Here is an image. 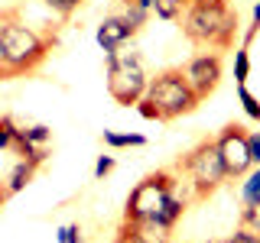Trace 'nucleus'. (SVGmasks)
Instances as JSON below:
<instances>
[{
    "label": "nucleus",
    "mask_w": 260,
    "mask_h": 243,
    "mask_svg": "<svg viewBox=\"0 0 260 243\" xmlns=\"http://www.w3.org/2000/svg\"><path fill=\"white\" fill-rule=\"evenodd\" d=\"M49 49H52V39L26 26L16 10L0 13V78L36 71L46 62Z\"/></svg>",
    "instance_id": "obj_1"
},
{
    "label": "nucleus",
    "mask_w": 260,
    "mask_h": 243,
    "mask_svg": "<svg viewBox=\"0 0 260 243\" xmlns=\"http://www.w3.org/2000/svg\"><path fill=\"white\" fill-rule=\"evenodd\" d=\"M182 32L195 46L228 49L238 32V13L224 0H189L182 10Z\"/></svg>",
    "instance_id": "obj_2"
},
{
    "label": "nucleus",
    "mask_w": 260,
    "mask_h": 243,
    "mask_svg": "<svg viewBox=\"0 0 260 243\" xmlns=\"http://www.w3.org/2000/svg\"><path fill=\"white\" fill-rule=\"evenodd\" d=\"M195 104H199V94L189 88L182 68H166L159 71L156 78H150L146 85V94L140 97L137 110L143 113L146 120H176L182 113H192Z\"/></svg>",
    "instance_id": "obj_3"
},
{
    "label": "nucleus",
    "mask_w": 260,
    "mask_h": 243,
    "mask_svg": "<svg viewBox=\"0 0 260 243\" xmlns=\"http://www.w3.org/2000/svg\"><path fill=\"white\" fill-rule=\"evenodd\" d=\"M146 85H150V78L140 65V52H134V49L108 52V94L120 107H137L140 97L146 94Z\"/></svg>",
    "instance_id": "obj_4"
},
{
    "label": "nucleus",
    "mask_w": 260,
    "mask_h": 243,
    "mask_svg": "<svg viewBox=\"0 0 260 243\" xmlns=\"http://www.w3.org/2000/svg\"><path fill=\"white\" fill-rule=\"evenodd\" d=\"M182 172L192 182L199 198H205V194H211L215 188H221L228 182V169L221 162V152H218L215 140H202L199 146H192L182 156Z\"/></svg>",
    "instance_id": "obj_5"
},
{
    "label": "nucleus",
    "mask_w": 260,
    "mask_h": 243,
    "mask_svg": "<svg viewBox=\"0 0 260 243\" xmlns=\"http://www.w3.org/2000/svg\"><path fill=\"white\" fill-rule=\"evenodd\" d=\"M176 188V175L169 169H159V172L146 175L127 198V208H124V217H153L156 211L162 208V201L169 198V191Z\"/></svg>",
    "instance_id": "obj_6"
},
{
    "label": "nucleus",
    "mask_w": 260,
    "mask_h": 243,
    "mask_svg": "<svg viewBox=\"0 0 260 243\" xmlns=\"http://www.w3.org/2000/svg\"><path fill=\"white\" fill-rule=\"evenodd\" d=\"M218 152H221V162H224V169H228V178H238V175H247L250 172V149H247V133L238 127V124H231V127H224L221 133H218Z\"/></svg>",
    "instance_id": "obj_7"
},
{
    "label": "nucleus",
    "mask_w": 260,
    "mask_h": 243,
    "mask_svg": "<svg viewBox=\"0 0 260 243\" xmlns=\"http://www.w3.org/2000/svg\"><path fill=\"white\" fill-rule=\"evenodd\" d=\"M182 75H185V81H189V88L199 94V101H205V97L218 88L221 75H224L221 55H218V52H202V55H195V59L185 62Z\"/></svg>",
    "instance_id": "obj_8"
},
{
    "label": "nucleus",
    "mask_w": 260,
    "mask_h": 243,
    "mask_svg": "<svg viewBox=\"0 0 260 243\" xmlns=\"http://www.w3.org/2000/svg\"><path fill=\"white\" fill-rule=\"evenodd\" d=\"M117 243H169V230L159 227L153 217H124Z\"/></svg>",
    "instance_id": "obj_9"
},
{
    "label": "nucleus",
    "mask_w": 260,
    "mask_h": 243,
    "mask_svg": "<svg viewBox=\"0 0 260 243\" xmlns=\"http://www.w3.org/2000/svg\"><path fill=\"white\" fill-rule=\"evenodd\" d=\"M130 36H134V32L127 29V23L120 20V16H104L101 26H98V46L104 49V55L114 52V49H120Z\"/></svg>",
    "instance_id": "obj_10"
},
{
    "label": "nucleus",
    "mask_w": 260,
    "mask_h": 243,
    "mask_svg": "<svg viewBox=\"0 0 260 243\" xmlns=\"http://www.w3.org/2000/svg\"><path fill=\"white\" fill-rule=\"evenodd\" d=\"M182 211H185V201L179 198L176 191H169V198L162 201V208L156 211V214H153V221H156L159 227H166V230H173V227H176V221L182 217Z\"/></svg>",
    "instance_id": "obj_11"
},
{
    "label": "nucleus",
    "mask_w": 260,
    "mask_h": 243,
    "mask_svg": "<svg viewBox=\"0 0 260 243\" xmlns=\"http://www.w3.org/2000/svg\"><path fill=\"white\" fill-rule=\"evenodd\" d=\"M36 169H39V166H32L29 159H20V162H16V166L10 169V175H7V191H10V194L23 191V188H26V185L32 182Z\"/></svg>",
    "instance_id": "obj_12"
},
{
    "label": "nucleus",
    "mask_w": 260,
    "mask_h": 243,
    "mask_svg": "<svg viewBox=\"0 0 260 243\" xmlns=\"http://www.w3.org/2000/svg\"><path fill=\"white\" fill-rule=\"evenodd\" d=\"M104 146L111 149H120V146H146L143 133H114V130H104Z\"/></svg>",
    "instance_id": "obj_13"
},
{
    "label": "nucleus",
    "mask_w": 260,
    "mask_h": 243,
    "mask_svg": "<svg viewBox=\"0 0 260 243\" xmlns=\"http://www.w3.org/2000/svg\"><path fill=\"white\" fill-rule=\"evenodd\" d=\"M120 20L127 23L130 32H140L146 26V20H150V10H143V7H137V4H127L124 13H120Z\"/></svg>",
    "instance_id": "obj_14"
},
{
    "label": "nucleus",
    "mask_w": 260,
    "mask_h": 243,
    "mask_svg": "<svg viewBox=\"0 0 260 243\" xmlns=\"http://www.w3.org/2000/svg\"><path fill=\"white\" fill-rule=\"evenodd\" d=\"M241 198H244V208H250V205H257V201H260V166H257L247 178H244Z\"/></svg>",
    "instance_id": "obj_15"
},
{
    "label": "nucleus",
    "mask_w": 260,
    "mask_h": 243,
    "mask_svg": "<svg viewBox=\"0 0 260 243\" xmlns=\"http://www.w3.org/2000/svg\"><path fill=\"white\" fill-rule=\"evenodd\" d=\"M185 7H189V0H156L153 10H156L159 20H179Z\"/></svg>",
    "instance_id": "obj_16"
},
{
    "label": "nucleus",
    "mask_w": 260,
    "mask_h": 243,
    "mask_svg": "<svg viewBox=\"0 0 260 243\" xmlns=\"http://www.w3.org/2000/svg\"><path fill=\"white\" fill-rule=\"evenodd\" d=\"M20 130L23 127H16V120L10 113H4V117H0V149H10L13 136H20Z\"/></svg>",
    "instance_id": "obj_17"
},
{
    "label": "nucleus",
    "mask_w": 260,
    "mask_h": 243,
    "mask_svg": "<svg viewBox=\"0 0 260 243\" xmlns=\"http://www.w3.org/2000/svg\"><path fill=\"white\" fill-rule=\"evenodd\" d=\"M238 101H241V107H244V113H247L250 120H260V101H257V97L250 94L244 85L238 88Z\"/></svg>",
    "instance_id": "obj_18"
},
{
    "label": "nucleus",
    "mask_w": 260,
    "mask_h": 243,
    "mask_svg": "<svg viewBox=\"0 0 260 243\" xmlns=\"http://www.w3.org/2000/svg\"><path fill=\"white\" fill-rule=\"evenodd\" d=\"M247 75H250V55H247V49H238V52H234V81L244 85Z\"/></svg>",
    "instance_id": "obj_19"
},
{
    "label": "nucleus",
    "mask_w": 260,
    "mask_h": 243,
    "mask_svg": "<svg viewBox=\"0 0 260 243\" xmlns=\"http://www.w3.org/2000/svg\"><path fill=\"white\" fill-rule=\"evenodd\" d=\"M23 136H26L32 146H46L49 140H52V130L43 127V124H36V127H23Z\"/></svg>",
    "instance_id": "obj_20"
},
{
    "label": "nucleus",
    "mask_w": 260,
    "mask_h": 243,
    "mask_svg": "<svg viewBox=\"0 0 260 243\" xmlns=\"http://www.w3.org/2000/svg\"><path fill=\"white\" fill-rule=\"evenodd\" d=\"M241 227H247V230L260 233V201H257V205H250V208H244V214H241Z\"/></svg>",
    "instance_id": "obj_21"
},
{
    "label": "nucleus",
    "mask_w": 260,
    "mask_h": 243,
    "mask_svg": "<svg viewBox=\"0 0 260 243\" xmlns=\"http://www.w3.org/2000/svg\"><path fill=\"white\" fill-rule=\"evenodd\" d=\"M43 4H46V7H52V10L59 13V16H72L81 4H85V0H43Z\"/></svg>",
    "instance_id": "obj_22"
},
{
    "label": "nucleus",
    "mask_w": 260,
    "mask_h": 243,
    "mask_svg": "<svg viewBox=\"0 0 260 243\" xmlns=\"http://www.w3.org/2000/svg\"><path fill=\"white\" fill-rule=\"evenodd\" d=\"M55 240H59V243H81V227H78V224H65V227H59Z\"/></svg>",
    "instance_id": "obj_23"
},
{
    "label": "nucleus",
    "mask_w": 260,
    "mask_h": 243,
    "mask_svg": "<svg viewBox=\"0 0 260 243\" xmlns=\"http://www.w3.org/2000/svg\"><path fill=\"white\" fill-rule=\"evenodd\" d=\"M228 243H260V233L247 230V227H238V230L228 237Z\"/></svg>",
    "instance_id": "obj_24"
},
{
    "label": "nucleus",
    "mask_w": 260,
    "mask_h": 243,
    "mask_svg": "<svg viewBox=\"0 0 260 243\" xmlns=\"http://www.w3.org/2000/svg\"><path fill=\"white\" fill-rule=\"evenodd\" d=\"M114 172V156H98L94 162V178H104V175H111Z\"/></svg>",
    "instance_id": "obj_25"
},
{
    "label": "nucleus",
    "mask_w": 260,
    "mask_h": 243,
    "mask_svg": "<svg viewBox=\"0 0 260 243\" xmlns=\"http://www.w3.org/2000/svg\"><path fill=\"white\" fill-rule=\"evenodd\" d=\"M247 149H250V162L260 166V133H247Z\"/></svg>",
    "instance_id": "obj_26"
},
{
    "label": "nucleus",
    "mask_w": 260,
    "mask_h": 243,
    "mask_svg": "<svg viewBox=\"0 0 260 243\" xmlns=\"http://www.w3.org/2000/svg\"><path fill=\"white\" fill-rule=\"evenodd\" d=\"M257 29H260V4L254 7V26H250V29H247V43H250V39H254V36H257Z\"/></svg>",
    "instance_id": "obj_27"
},
{
    "label": "nucleus",
    "mask_w": 260,
    "mask_h": 243,
    "mask_svg": "<svg viewBox=\"0 0 260 243\" xmlns=\"http://www.w3.org/2000/svg\"><path fill=\"white\" fill-rule=\"evenodd\" d=\"M124 4H137V7H143V10H153L156 0H124Z\"/></svg>",
    "instance_id": "obj_28"
},
{
    "label": "nucleus",
    "mask_w": 260,
    "mask_h": 243,
    "mask_svg": "<svg viewBox=\"0 0 260 243\" xmlns=\"http://www.w3.org/2000/svg\"><path fill=\"white\" fill-rule=\"evenodd\" d=\"M7 198H10V191H7V185H0V211H4V205H7Z\"/></svg>",
    "instance_id": "obj_29"
},
{
    "label": "nucleus",
    "mask_w": 260,
    "mask_h": 243,
    "mask_svg": "<svg viewBox=\"0 0 260 243\" xmlns=\"http://www.w3.org/2000/svg\"><path fill=\"white\" fill-rule=\"evenodd\" d=\"M215 243H228V240H215Z\"/></svg>",
    "instance_id": "obj_30"
}]
</instances>
